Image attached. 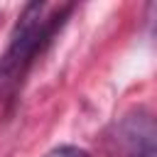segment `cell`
<instances>
[{
  "instance_id": "cell-3",
  "label": "cell",
  "mask_w": 157,
  "mask_h": 157,
  "mask_svg": "<svg viewBox=\"0 0 157 157\" xmlns=\"http://www.w3.org/2000/svg\"><path fill=\"white\" fill-rule=\"evenodd\" d=\"M44 157H91V155L76 145H61V147H54L52 152H47Z\"/></svg>"
},
{
  "instance_id": "cell-2",
  "label": "cell",
  "mask_w": 157,
  "mask_h": 157,
  "mask_svg": "<svg viewBox=\"0 0 157 157\" xmlns=\"http://www.w3.org/2000/svg\"><path fill=\"white\" fill-rule=\"evenodd\" d=\"M110 157H157V128L150 110L137 108L123 115L108 132Z\"/></svg>"
},
{
  "instance_id": "cell-1",
  "label": "cell",
  "mask_w": 157,
  "mask_h": 157,
  "mask_svg": "<svg viewBox=\"0 0 157 157\" xmlns=\"http://www.w3.org/2000/svg\"><path fill=\"white\" fill-rule=\"evenodd\" d=\"M71 2H27L0 56V105L15 101L29 69L71 15Z\"/></svg>"
}]
</instances>
